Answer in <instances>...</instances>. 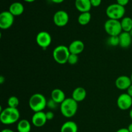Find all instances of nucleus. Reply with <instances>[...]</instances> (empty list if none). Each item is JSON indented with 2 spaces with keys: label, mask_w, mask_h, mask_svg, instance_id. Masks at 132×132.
<instances>
[{
  "label": "nucleus",
  "mask_w": 132,
  "mask_h": 132,
  "mask_svg": "<svg viewBox=\"0 0 132 132\" xmlns=\"http://www.w3.org/2000/svg\"><path fill=\"white\" fill-rule=\"evenodd\" d=\"M45 113H46V119H47V121H50V120H52L54 118V113L52 111H48Z\"/></svg>",
  "instance_id": "obj_28"
},
{
  "label": "nucleus",
  "mask_w": 132,
  "mask_h": 132,
  "mask_svg": "<svg viewBox=\"0 0 132 132\" xmlns=\"http://www.w3.org/2000/svg\"><path fill=\"white\" fill-rule=\"evenodd\" d=\"M129 33H130V35H131V37H132V30H131V31H130V32H129Z\"/></svg>",
  "instance_id": "obj_38"
},
{
  "label": "nucleus",
  "mask_w": 132,
  "mask_h": 132,
  "mask_svg": "<svg viewBox=\"0 0 132 132\" xmlns=\"http://www.w3.org/2000/svg\"><path fill=\"white\" fill-rule=\"evenodd\" d=\"M36 43L43 49H46L52 43V36L46 31H41L36 36Z\"/></svg>",
  "instance_id": "obj_7"
},
{
  "label": "nucleus",
  "mask_w": 132,
  "mask_h": 132,
  "mask_svg": "<svg viewBox=\"0 0 132 132\" xmlns=\"http://www.w3.org/2000/svg\"><path fill=\"white\" fill-rule=\"evenodd\" d=\"M53 3H56V4H59V3H63L64 0H51Z\"/></svg>",
  "instance_id": "obj_32"
},
{
  "label": "nucleus",
  "mask_w": 132,
  "mask_h": 132,
  "mask_svg": "<svg viewBox=\"0 0 132 132\" xmlns=\"http://www.w3.org/2000/svg\"><path fill=\"white\" fill-rule=\"evenodd\" d=\"M131 84V78L127 76H121L116 80V87L121 90H127Z\"/></svg>",
  "instance_id": "obj_12"
},
{
  "label": "nucleus",
  "mask_w": 132,
  "mask_h": 132,
  "mask_svg": "<svg viewBox=\"0 0 132 132\" xmlns=\"http://www.w3.org/2000/svg\"><path fill=\"white\" fill-rule=\"evenodd\" d=\"M53 20L57 27H65L69 21V15L64 10H58L54 14Z\"/></svg>",
  "instance_id": "obj_8"
},
{
  "label": "nucleus",
  "mask_w": 132,
  "mask_h": 132,
  "mask_svg": "<svg viewBox=\"0 0 132 132\" xmlns=\"http://www.w3.org/2000/svg\"><path fill=\"white\" fill-rule=\"evenodd\" d=\"M129 116H130V117L132 120V108L130 110V112H129Z\"/></svg>",
  "instance_id": "obj_36"
},
{
  "label": "nucleus",
  "mask_w": 132,
  "mask_h": 132,
  "mask_svg": "<svg viewBox=\"0 0 132 132\" xmlns=\"http://www.w3.org/2000/svg\"><path fill=\"white\" fill-rule=\"evenodd\" d=\"M91 18L92 15L90 12H82L81 13L80 15H79L78 18H77V21H78L79 24H80L81 25L85 26L90 23V20H91Z\"/></svg>",
  "instance_id": "obj_22"
},
{
  "label": "nucleus",
  "mask_w": 132,
  "mask_h": 132,
  "mask_svg": "<svg viewBox=\"0 0 132 132\" xmlns=\"http://www.w3.org/2000/svg\"><path fill=\"white\" fill-rule=\"evenodd\" d=\"M78 126L74 121H68L63 123L61 128V132H77Z\"/></svg>",
  "instance_id": "obj_19"
},
{
  "label": "nucleus",
  "mask_w": 132,
  "mask_h": 132,
  "mask_svg": "<svg viewBox=\"0 0 132 132\" xmlns=\"http://www.w3.org/2000/svg\"><path fill=\"white\" fill-rule=\"evenodd\" d=\"M7 104L9 107L10 108H17L19 104V101L17 97L11 96L9 98L7 101Z\"/></svg>",
  "instance_id": "obj_23"
},
{
  "label": "nucleus",
  "mask_w": 132,
  "mask_h": 132,
  "mask_svg": "<svg viewBox=\"0 0 132 132\" xmlns=\"http://www.w3.org/2000/svg\"><path fill=\"white\" fill-rule=\"evenodd\" d=\"M108 45L111 46H117L119 45V36H110L107 41Z\"/></svg>",
  "instance_id": "obj_24"
},
{
  "label": "nucleus",
  "mask_w": 132,
  "mask_h": 132,
  "mask_svg": "<svg viewBox=\"0 0 132 132\" xmlns=\"http://www.w3.org/2000/svg\"><path fill=\"white\" fill-rule=\"evenodd\" d=\"M28 105L30 108L34 112V113L43 112L45 108L47 106V101L43 94L36 93L30 97Z\"/></svg>",
  "instance_id": "obj_3"
},
{
  "label": "nucleus",
  "mask_w": 132,
  "mask_h": 132,
  "mask_svg": "<svg viewBox=\"0 0 132 132\" xmlns=\"http://www.w3.org/2000/svg\"><path fill=\"white\" fill-rule=\"evenodd\" d=\"M24 6L21 3L14 2L10 5L9 11L15 17L21 15L24 12Z\"/></svg>",
  "instance_id": "obj_18"
},
{
  "label": "nucleus",
  "mask_w": 132,
  "mask_h": 132,
  "mask_svg": "<svg viewBox=\"0 0 132 132\" xmlns=\"http://www.w3.org/2000/svg\"><path fill=\"white\" fill-rule=\"evenodd\" d=\"M104 30L110 36H119L122 32L119 20L108 19L104 23Z\"/></svg>",
  "instance_id": "obj_6"
},
{
  "label": "nucleus",
  "mask_w": 132,
  "mask_h": 132,
  "mask_svg": "<svg viewBox=\"0 0 132 132\" xmlns=\"http://www.w3.org/2000/svg\"><path fill=\"white\" fill-rule=\"evenodd\" d=\"M58 104H57L55 101L52 100V99H50L49 101H47V106L50 109H55L56 106Z\"/></svg>",
  "instance_id": "obj_26"
},
{
  "label": "nucleus",
  "mask_w": 132,
  "mask_h": 132,
  "mask_svg": "<svg viewBox=\"0 0 132 132\" xmlns=\"http://www.w3.org/2000/svg\"><path fill=\"white\" fill-rule=\"evenodd\" d=\"M68 47L70 54L79 55L84 51L85 44L81 40H75L70 44Z\"/></svg>",
  "instance_id": "obj_13"
},
{
  "label": "nucleus",
  "mask_w": 132,
  "mask_h": 132,
  "mask_svg": "<svg viewBox=\"0 0 132 132\" xmlns=\"http://www.w3.org/2000/svg\"><path fill=\"white\" fill-rule=\"evenodd\" d=\"M53 58L57 63L64 64L68 63V59L70 55L68 46L65 45H59L53 50Z\"/></svg>",
  "instance_id": "obj_4"
},
{
  "label": "nucleus",
  "mask_w": 132,
  "mask_h": 132,
  "mask_svg": "<svg viewBox=\"0 0 132 132\" xmlns=\"http://www.w3.org/2000/svg\"><path fill=\"white\" fill-rule=\"evenodd\" d=\"M51 99L57 104H61L67 98H66L65 94L63 90L59 88H55L52 91Z\"/></svg>",
  "instance_id": "obj_17"
},
{
  "label": "nucleus",
  "mask_w": 132,
  "mask_h": 132,
  "mask_svg": "<svg viewBox=\"0 0 132 132\" xmlns=\"http://www.w3.org/2000/svg\"><path fill=\"white\" fill-rule=\"evenodd\" d=\"M127 94L132 97V84L130 85V87L127 89Z\"/></svg>",
  "instance_id": "obj_30"
},
{
  "label": "nucleus",
  "mask_w": 132,
  "mask_h": 132,
  "mask_svg": "<svg viewBox=\"0 0 132 132\" xmlns=\"http://www.w3.org/2000/svg\"><path fill=\"white\" fill-rule=\"evenodd\" d=\"M116 132H130L128 128H121L119 130H117Z\"/></svg>",
  "instance_id": "obj_31"
},
{
  "label": "nucleus",
  "mask_w": 132,
  "mask_h": 132,
  "mask_svg": "<svg viewBox=\"0 0 132 132\" xmlns=\"http://www.w3.org/2000/svg\"><path fill=\"white\" fill-rule=\"evenodd\" d=\"M23 1H24L25 2H27V3H32L34 2V1H36V0H23Z\"/></svg>",
  "instance_id": "obj_37"
},
{
  "label": "nucleus",
  "mask_w": 132,
  "mask_h": 132,
  "mask_svg": "<svg viewBox=\"0 0 132 132\" xmlns=\"http://www.w3.org/2000/svg\"><path fill=\"white\" fill-rule=\"evenodd\" d=\"M78 61H79L78 55H76V54H70L69 57H68V63H69L70 64L73 65V64H76V63L78 62Z\"/></svg>",
  "instance_id": "obj_25"
},
{
  "label": "nucleus",
  "mask_w": 132,
  "mask_h": 132,
  "mask_svg": "<svg viewBox=\"0 0 132 132\" xmlns=\"http://www.w3.org/2000/svg\"><path fill=\"white\" fill-rule=\"evenodd\" d=\"M4 81H5V78H4L3 76H1V77H0V83L3 84V83Z\"/></svg>",
  "instance_id": "obj_34"
},
{
  "label": "nucleus",
  "mask_w": 132,
  "mask_h": 132,
  "mask_svg": "<svg viewBox=\"0 0 132 132\" xmlns=\"http://www.w3.org/2000/svg\"><path fill=\"white\" fill-rule=\"evenodd\" d=\"M130 78H131V82H132V73H131V76H130Z\"/></svg>",
  "instance_id": "obj_39"
},
{
  "label": "nucleus",
  "mask_w": 132,
  "mask_h": 132,
  "mask_svg": "<svg viewBox=\"0 0 132 132\" xmlns=\"http://www.w3.org/2000/svg\"><path fill=\"white\" fill-rule=\"evenodd\" d=\"M126 10L125 6L117 3L111 4L106 9V14L109 19L119 20L124 18Z\"/></svg>",
  "instance_id": "obj_5"
},
{
  "label": "nucleus",
  "mask_w": 132,
  "mask_h": 132,
  "mask_svg": "<svg viewBox=\"0 0 132 132\" xmlns=\"http://www.w3.org/2000/svg\"><path fill=\"white\" fill-rule=\"evenodd\" d=\"M127 128H128V130H129V131L132 132V123L130 124V125H129L128 127Z\"/></svg>",
  "instance_id": "obj_35"
},
{
  "label": "nucleus",
  "mask_w": 132,
  "mask_h": 132,
  "mask_svg": "<svg viewBox=\"0 0 132 132\" xmlns=\"http://www.w3.org/2000/svg\"><path fill=\"white\" fill-rule=\"evenodd\" d=\"M78 109V104L72 97L67 98L60 104L61 114L67 118H70L76 114Z\"/></svg>",
  "instance_id": "obj_2"
},
{
  "label": "nucleus",
  "mask_w": 132,
  "mask_h": 132,
  "mask_svg": "<svg viewBox=\"0 0 132 132\" xmlns=\"http://www.w3.org/2000/svg\"><path fill=\"white\" fill-rule=\"evenodd\" d=\"M17 130H18V132H30V122L27 119H21L18 122Z\"/></svg>",
  "instance_id": "obj_20"
},
{
  "label": "nucleus",
  "mask_w": 132,
  "mask_h": 132,
  "mask_svg": "<svg viewBox=\"0 0 132 132\" xmlns=\"http://www.w3.org/2000/svg\"><path fill=\"white\" fill-rule=\"evenodd\" d=\"M87 93L86 90L82 87H77L74 89L72 94V98L76 102H81L86 98Z\"/></svg>",
  "instance_id": "obj_16"
},
{
  "label": "nucleus",
  "mask_w": 132,
  "mask_h": 132,
  "mask_svg": "<svg viewBox=\"0 0 132 132\" xmlns=\"http://www.w3.org/2000/svg\"><path fill=\"white\" fill-rule=\"evenodd\" d=\"M47 119L46 113L44 112H36L32 117V122L36 127L40 128L43 126L46 123Z\"/></svg>",
  "instance_id": "obj_11"
},
{
  "label": "nucleus",
  "mask_w": 132,
  "mask_h": 132,
  "mask_svg": "<svg viewBox=\"0 0 132 132\" xmlns=\"http://www.w3.org/2000/svg\"><path fill=\"white\" fill-rule=\"evenodd\" d=\"M75 6L78 11L82 13L90 12L92 6L90 0H76Z\"/></svg>",
  "instance_id": "obj_14"
},
{
  "label": "nucleus",
  "mask_w": 132,
  "mask_h": 132,
  "mask_svg": "<svg viewBox=\"0 0 132 132\" xmlns=\"http://www.w3.org/2000/svg\"><path fill=\"white\" fill-rule=\"evenodd\" d=\"M122 32H130L132 30V19L130 17H124L121 21Z\"/></svg>",
  "instance_id": "obj_21"
},
{
  "label": "nucleus",
  "mask_w": 132,
  "mask_h": 132,
  "mask_svg": "<svg viewBox=\"0 0 132 132\" xmlns=\"http://www.w3.org/2000/svg\"><path fill=\"white\" fill-rule=\"evenodd\" d=\"M1 132H14L13 130H10V129H4Z\"/></svg>",
  "instance_id": "obj_33"
},
{
  "label": "nucleus",
  "mask_w": 132,
  "mask_h": 132,
  "mask_svg": "<svg viewBox=\"0 0 132 132\" xmlns=\"http://www.w3.org/2000/svg\"><path fill=\"white\" fill-rule=\"evenodd\" d=\"M20 118V113L18 108L7 107L1 111L0 121L5 125H10L18 122Z\"/></svg>",
  "instance_id": "obj_1"
},
{
  "label": "nucleus",
  "mask_w": 132,
  "mask_h": 132,
  "mask_svg": "<svg viewBox=\"0 0 132 132\" xmlns=\"http://www.w3.org/2000/svg\"><path fill=\"white\" fill-rule=\"evenodd\" d=\"M90 2H91L92 6L94 7H97V6H100V5L101 4L102 0H90Z\"/></svg>",
  "instance_id": "obj_27"
},
{
  "label": "nucleus",
  "mask_w": 132,
  "mask_h": 132,
  "mask_svg": "<svg viewBox=\"0 0 132 132\" xmlns=\"http://www.w3.org/2000/svg\"><path fill=\"white\" fill-rule=\"evenodd\" d=\"M130 0H117V3L122 6H125L128 4Z\"/></svg>",
  "instance_id": "obj_29"
},
{
  "label": "nucleus",
  "mask_w": 132,
  "mask_h": 132,
  "mask_svg": "<svg viewBox=\"0 0 132 132\" xmlns=\"http://www.w3.org/2000/svg\"><path fill=\"white\" fill-rule=\"evenodd\" d=\"M14 21V16L8 10L0 14V28L6 30L12 26Z\"/></svg>",
  "instance_id": "obj_9"
},
{
  "label": "nucleus",
  "mask_w": 132,
  "mask_h": 132,
  "mask_svg": "<svg viewBox=\"0 0 132 132\" xmlns=\"http://www.w3.org/2000/svg\"><path fill=\"white\" fill-rule=\"evenodd\" d=\"M117 105L121 110H128L132 106V97L127 93L122 94L118 97Z\"/></svg>",
  "instance_id": "obj_10"
},
{
  "label": "nucleus",
  "mask_w": 132,
  "mask_h": 132,
  "mask_svg": "<svg viewBox=\"0 0 132 132\" xmlns=\"http://www.w3.org/2000/svg\"><path fill=\"white\" fill-rule=\"evenodd\" d=\"M119 46L123 48H127L131 45L132 37L129 32H122L119 36Z\"/></svg>",
  "instance_id": "obj_15"
}]
</instances>
